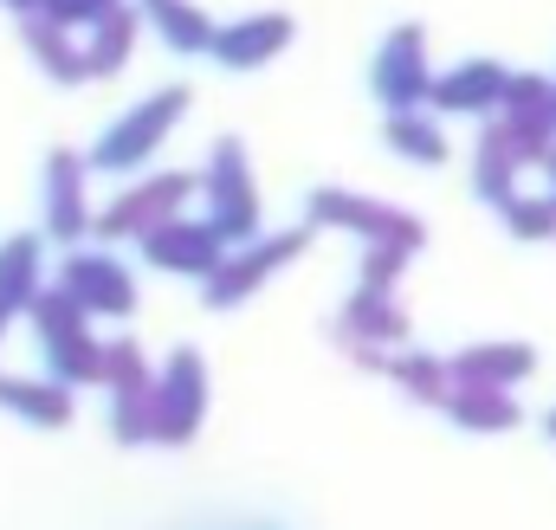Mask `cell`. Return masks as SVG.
Listing matches in <instances>:
<instances>
[{
    "label": "cell",
    "mask_w": 556,
    "mask_h": 530,
    "mask_svg": "<svg viewBox=\"0 0 556 530\" xmlns=\"http://www.w3.org/2000/svg\"><path fill=\"white\" fill-rule=\"evenodd\" d=\"M0 7H13L20 20H26V13H46V0H0Z\"/></svg>",
    "instance_id": "7402d4cb"
},
{
    "label": "cell",
    "mask_w": 556,
    "mask_h": 530,
    "mask_svg": "<svg viewBox=\"0 0 556 530\" xmlns=\"http://www.w3.org/2000/svg\"><path fill=\"white\" fill-rule=\"evenodd\" d=\"M142 7V20L162 33V46H175L181 59H194V52H214V20L194 7V0H137Z\"/></svg>",
    "instance_id": "8fae6325"
},
{
    "label": "cell",
    "mask_w": 556,
    "mask_h": 530,
    "mask_svg": "<svg viewBox=\"0 0 556 530\" xmlns=\"http://www.w3.org/2000/svg\"><path fill=\"white\" fill-rule=\"evenodd\" d=\"M304 247V234H278V240H266V247H253V253H240V260H220V272L207 278V298L214 304H233V298H247L273 265H285L291 253Z\"/></svg>",
    "instance_id": "30bf717a"
},
{
    "label": "cell",
    "mask_w": 556,
    "mask_h": 530,
    "mask_svg": "<svg viewBox=\"0 0 556 530\" xmlns=\"http://www.w3.org/2000/svg\"><path fill=\"white\" fill-rule=\"evenodd\" d=\"M369 85H376V98H382L389 111H420V104L433 98L427 33H420L415 20H408V26H395V33L382 39V52H376V72H369Z\"/></svg>",
    "instance_id": "6da1fadb"
},
{
    "label": "cell",
    "mask_w": 556,
    "mask_h": 530,
    "mask_svg": "<svg viewBox=\"0 0 556 530\" xmlns=\"http://www.w3.org/2000/svg\"><path fill=\"white\" fill-rule=\"evenodd\" d=\"M453 414H459L466 427H505V420H511V401L498 395V389H479V382H472L466 395L453 401Z\"/></svg>",
    "instance_id": "d6986e66"
},
{
    "label": "cell",
    "mask_w": 556,
    "mask_h": 530,
    "mask_svg": "<svg viewBox=\"0 0 556 530\" xmlns=\"http://www.w3.org/2000/svg\"><path fill=\"white\" fill-rule=\"evenodd\" d=\"M505 91H511V72H505L498 59H466V65H453L446 78H433V98H427V104L472 117V111H505Z\"/></svg>",
    "instance_id": "277c9868"
},
{
    "label": "cell",
    "mask_w": 556,
    "mask_h": 530,
    "mask_svg": "<svg viewBox=\"0 0 556 530\" xmlns=\"http://www.w3.org/2000/svg\"><path fill=\"white\" fill-rule=\"evenodd\" d=\"M207 188H214V227H220V240H247V234L260 227V201H253V181H247V155H240V142H220V149H214V175H207Z\"/></svg>",
    "instance_id": "3957f363"
},
{
    "label": "cell",
    "mask_w": 556,
    "mask_h": 530,
    "mask_svg": "<svg viewBox=\"0 0 556 530\" xmlns=\"http://www.w3.org/2000/svg\"><path fill=\"white\" fill-rule=\"evenodd\" d=\"M311 214H317V220H337V227H356V234H369V240H389V247H402V253L420 247L415 220H402L395 207L356 201V194H311Z\"/></svg>",
    "instance_id": "ba28073f"
},
{
    "label": "cell",
    "mask_w": 556,
    "mask_h": 530,
    "mask_svg": "<svg viewBox=\"0 0 556 530\" xmlns=\"http://www.w3.org/2000/svg\"><path fill=\"white\" fill-rule=\"evenodd\" d=\"M188 111V91L175 85V91H155L149 104H137V111H124V124H111L104 130V142L91 149V162L98 168H137V162H149L155 155V142L175 130V117Z\"/></svg>",
    "instance_id": "7a4b0ae2"
},
{
    "label": "cell",
    "mask_w": 556,
    "mask_h": 530,
    "mask_svg": "<svg viewBox=\"0 0 556 530\" xmlns=\"http://www.w3.org/2000/svg\"><path fill=\"white\" fill-rule=\"evenodd\" d=\"M46 207H52V234L59 240H72L78 227H85V188H78V155H52V168H46Z\"/></svg>",
    "instance_id": "9a60e30c"
},
{
    "label": "cell",
    "mask_w": 556,
    "mask_h": 530,
    "mask_svg": "<svg viewBox=\"0 0 556 530\" xmlns=\"http://www.w3.org/2000/svg\"><path fill=\"white\" fill-rule=\"evenodd\" d=\"M65 291H72L78 304H91V311H130V278H124V265L98 260V253H85V260L65 265Z\"/></svg>",
    "instance_id": "7c38bea8"
},
{
    "label": "cell",
    "mask_w": 556,
    "mask_h": 530,
    "mask_svg": "<svg viewBox=\"0 0 556 530\" xmlns=\"http://www.w3.org/2000/svg\"><path fill=\"white\" fill-rule=\"evenodd\" d=\"M0 401L7 407H26L39 420H65V395L59 389H33V382H0Z\"/></svg>",
    "instance_id": "ffe728a7"
},
{
    "label": "cell",
    "mask_w": 556,
    "mask_h": 530,
    "mask_svg": "<svg viewBox=\"0 0 556 530\" xmlns=\"http://www.w3.org/2000/svg\"><path fill=\"white\" fill-rule=\"evenodd\" d=\"M525 369H531V350H466L459 356V376L479 382V389H498V382H511Z\"/></svg>",
    "instance_id": "ac0fdd59"
},
{
    "label": "cell",
    "mask_w": 556,
    "mask_h": 530,
    "mask_svg": "<svg viewBox=\"0 0 556 530\" xmlns=\"http://www.w3.org/2000/svg\"><path fill=\"white\" fill-rule=\"evenodd\" d=\"M168 369H175V376H168L162 395H155V427H162V433H188V427H194V407H201V363H194V356H175Z\"/></svg>",
    "instance_id": "5bb4252c"
},
{
    "label": "cell",
    "mask_w": 556,
    "mask_h": 530,
    "mask_svg": "<svg viewBox=\"0 0 556 530\" xmlns=\"http://www.w3.org/2000/svg\"><path fill=\"white\" fill-rule=\"evenodd\" d=\"M382 136H389V142H395V149H402L408 162H440V155H446V136L433 130V124H427L420 111H395Z\"/></svg>",
    "instance_id": "e0dca14e"
},
{
    "label": "cell",
    "mask_w": 556,
    "mask_h": 530,
    "mask_svg": "<svg viewBox=\"0 0 556 530\" xmlns=\"http://www.w3.org/2000/svg\"><path fill=\"white\" fill-rule=\"evenodd\" d=\"M291 33H298L291 13H247V20L214 33V59L233 65V72H253V65H266V59H278L291 46Z\"/></svg>",
    "instance_id": "5b68a950"
},
{
    "label": "cell",
    "mask_w": 556,
    "mask_h": 530,
    "mask_svg": "<svg viewBox=\"0 0 556 530\" xmlns=\"http://www.w3.org/2000/svg\"><path fill=\"white\" fill-rule=\"evenodd\" d=\"M124 0H46V13L59 20V26H98L104 13H117Z\"/></svg>",
    "instance_id": "44dd1931"
},
{
    "label": "cell",
    "mask_w": 556,
    "mask_h": 530,
    "mask_svg": "<svg viewBox=\"0 0 556 530\" xmlns=\"http://www.w3.org/2000/svg\"><path fill=\"white\" fill-rule=\"evenodd\" d=\"M137 26H142V7H130V0L91 26V46H85V59H91V78H111V72H124V59H130V46H137Z\"/></svg>",
    "instance_id": "4fadbf2b"
},
{
    "label": "cell",
    "mask_w": 556,
    "mask_h": 530,
    "mask_svg": "<svg viewBox=\"0 0 556 530\" xmlns=\"http://www.w3.org/2000/svg\"><path fill=\"white\" fill-rule=\"evenodd\" d=\"M20 33H26V46L39 52L46 78H59V85H78V78H91V59H85V46H78V39H72V26H59L52 13H26V20H20Z\"/></svg>",
    "instance_id": "9c48e42d"
},
{
    "label": "cell",
    "mask_w": 556,
    "mask_h": 530,
    "mask_svg": "<svg viewBox=\"0 0 556 530\" xmlns=\"http://www.w3.org/2000/svg\"><path fill=\"white\" fill-rule=\"evenodd\" d=\"M26 298H33V240H7L0 247V330Z\"/></svg>",
    "instance_id": "2e32d148"
},
{
    "label": "cell",
    "mask_w": 556,
    "mask_h": 530,
    "mask_svg": "<svg viewBox=\"0 0 556 530\" xmlns=\"http://www.w3.org/2000/svg\"><path fill=\"white\" fill-rule=\"evenodd\" d=\"M188 175H155V181H142L130 194H117V207L104 214V234H155L162 220H175V207L188 201Z\"/></svg>",
    "instance_id": "52a82bcc"
},
{
    "label": "cell",
    "mask_w": 556,
    "mask_h": 530,
    "mask_svg": "<svg viewBox=\"0 0 556 530\" xmlns=\"http://www.w3.org/2000/svg\"><path fill=\"white\" fill-rule=\"evenodd\" d=\"M544 168H551V207H556V149L544 155Z\"/></svg>",
    "instance_id": "603a6c76"
},
{
    "label": "cell",
    "mask_w": 556,
    "mask_h": 530,
    "mask_svg": "<svg viewBox=\"0 0 556 530\" xmlns=\"http://www.w3.org/2000/svg\"><path fill=\"white\" fill-rule=\"evenodd\" d=\"M142 253L168 272H220V227H194V220H162L155 234H142Z\"/></svg>",
    "instance_id": "8992f818"
}]
</instances>
